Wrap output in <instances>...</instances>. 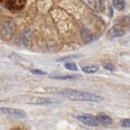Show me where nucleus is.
I'll return each mask as SVG.
<instances>
[{"label":"nucleus","mask_w":130,"mask_h":130,"mask_svg":"<svg viewBox=\"0 0 130 130\" xmlns=\"http://www.w3.org/2000/svg\"><path fill=\"white\" fill-rule=\"evenodd\" d=\"M109 35L115 38V37H120V36H123L124 35V30L122 28H120L119 26H113L110 29V32Z\"/></svg>","instance_id":"nucleus-9"},{"label":"nucleus","mask_w":130,"mask_h":130,"mask_svg":"<svg viewBox=\"0 0 130 130\" xmlns=\"http://www.w3.org/2000/svg\"><path fill=\"white\" fill-rule=\"evenodd\" d=\"M49 77L53 78V79H62V80H64V79H75V78L79 77V75L76 76V75H59V74H50L49 75Z\"/></svg>","instance_id":"nucleus-11"},{"label":"nucleus","mask_w":130,"mask_h":130,"mask_svg":"<svg viewBox=\"0 0 130 130\" xmlns=\"http://www.w3.org/2000/svg\"><path fill=\"white\" fill-rule=\"evenodd\" d=\"M80 35H81V38L84 41V43H90L92 40H93V34L91 33V31L87 28H82L81 31H80Z\"/></svg>","instance_id":"nucleus-8"},{"label":"nucleus","mask_w":130,"mask_h":130,"mask_svg":"<svg viewBox=\"0 0 130 130\" xmlns=\"http://www.w3.org/2000/svg\"><path fill=\"white\" fill-rule=\"evenodd\" d=\"M82 71L86 73H95L99 71V67L98 66H85L82 68Z\"/></svg>","instance_id":"nucleus-12"},{"label":"nucleus","mask_w":130,"mask_h":130,"mask_svg":"<svg viewBox=\"0 0 130 130\" xmlns=\"http://www.w3.org/2000/svg\"><path fill=\"white\" fill-rule=\"evenodd\" d=\"M59 93L61 95H63L64 97L72 100V101H78V102H95V103H99V102H102L104 100L103 97L96 95V94L78 91V90H72V89L60 90Z\"/></svg>","instance_id":"nucleus-1"},{"label":"nucleus","mask_w":130,"mask_h":130,"mask_svg":"<svg viewBox=\"0 0 130 130\" xmlns=\"http://www.w3.org/2000/svg\"><path fill=\"white\" fill-rule=\"evenodd\" d=\"M30 72H31L32 74H35V75H45L46 74L45 72H42V71H40V70H31Z\"/></svg>","instance_id":"nucleus-19"},{"label":"nucleus","mask_w":130,"mask_h":130,"mask_svg":"<svg viewBox=\"0 0 130 130\" xmlns=\"http://www.w3.org/2000/svg\"><path fill=\"white\" fill-rule=\"evenodd\" d=\"M16 29H17V25H16L15 21L13 19L6 20L1 27V30H0L2 39L5 41L10 40L14 36V34L16 32Z\"/></svg>","instance_id":"nucleus-2"},{"label":"nucleus","mask_w":130,"mask_h":130,"mask_svg":"<svg viewBox=\"0 0 130 130\" xmlns=\"http://www.w3.org/2000/svg\"><path fill=\"white\" fill-rule=\"evenodd\" d=\"M103 67H104L105 70H108V71H111V72H113L116 69H115V66L112 65L110 62H105L103 63Z\"/></svg>","instance_id":"nucleus-16"},{"label":"nucleus","mask_w":130,"mask_h":130,"mask_svg":"<svg viewBox=\"0 0 130 130\" xmlns=\"http://www.w3.org/2000/svg\"><path fill=\"white\" fill-rule=\"evenodd\" d=\"M29 34H30V31L27 30L26 33H25V36H24V39H23V42L26 46H27L29 44Z\"/></svg>","instance_id":"nucleus-17"},{"label":"nucleus","mask_w":130,"mask_h":130,"mask_svg":"<svg viewBox=\"0 0 130 130\" xmlns=\"http://www.w3.org/2000/svg\"><path fill=\"white\" fill-rule=\"evenodd\" d=\"M89 8L96 11H103L105 9V3L103 0H83Z\"/></svg>","instance_id":"nucleus-5"},{"label":"nucleus","mask_w":130,"mask_h":130,"mask_svg":"<svg viewBox=\"0 0 130 130\" xmlns=\"http://www.w3.org/2000/svg\"><path fill=\"white\" fill-rule=\"evenodd\" d=\"M65 68L67 69V70H69V71H72V72L77 71V69H78L76 64H74V63H66Z\"/></svg>","instance_id":"nucleus-15"},{"label":"nucleus","mask_w":130,"mask_h":130,"mask_svg":"<svg viewBox=\"0 0 130 130\" xmlns=\"http://www.w3.org/2000/svg\"><path fill=\"white\" fill-rule=\"evenodd\" d=\"M36 102H34L35 104H40V105H51V104H57L58 102L56 100H52V99H36Z\"/></svg>","instance_id":"nucleus-13"},{"label":"nucleus","mask_w":130,"mask_h":130,"mask_svg":"<svg viewBox=\"0 0 130 130\" xmlns=\"http://www.w3.org/2000/svg\"><path fill=\"white\" fill-rule=\"evenodd\" d=\"M113 8L117 11H122L125 8V1L124 0H112Z\"/></svg>","instance_id":"nucleus-10"},{"label":"nucleus","mask_w":130,"mask_h":130,"mask_svg":"<svg viewBox=\"0 0 130 130\" xmlns=\"http://www.w3.org/2000/svg\"><path fill=\"white\" fill-rule=\"evenodd\" d=\"M96 118H97L98 123L103 126H109L112 123V119L109 116H106V115H99Z\"/></svg>","instance_id":"nucleus-7"},{"label":"nucleus","mask_w":130,"mask_h":130,"mask_svg":"<svg viewBox=\"0 0 130 130\" xmlns=\"http://www.w3.org/2000/svg\"><path fill=\"white\" fill-rule=\"evenodd\" d=\"M81 56L79 55H71V56H66L63 58H60L57 60V62H69V61H72V60H75V59L80 58Z\"/></svg>","instance_id":"nucleus-14"},{"label":"nucleus","mask_w":130,"mask_h":130,"mask_svg":"<svg viewBox=\"0 0 130 130\" xmlns=\"http://www.w3.org/2000/svg\"><path fill=\"white\" fill-rule=\"evenodd\" d=\"M77 119L80 122H82V123L87 125V126H98L99 125L97 121V118L95 117H93V116H91V115L85 113V115L78 116Z\"/></svg>","instance_id":"nucleus-4"},{"label":"nucleus","mask_w":130,"mask_h":130,"mask_svg":"<svg viewBox=\"0 0 130 130\" xmlns=\"http://www.w3.org/2000/svg\"><path fill=\"white\" fill-rule=\"evenodd\" d=\"M26 0H9L7 3V7L10 10H22L24 7L26 6Z\"/></svg>","instance_id":"nucleus-6"},{"label":"nucleus","mask_w":130,"mask_h":130,"mask_svg":"<svg viewBox=\"0 0 130 130\" xmlns=\"http://www.w3.org/2000/svg\"><path fill=\"white\" fill-rule=\"evenodd\" d=\"M0 115H5L8 117H16V118H26L27 117L25 111L19 110V109H13V108H1Z\"/></svg>","instance_id":"nucleus-3"},{"label":"nucleus","mask_w":130,"mask_h":130,"mask_svg":"<svg viewBox=\"0 0 130 130\" xmlns=\"http://www.w3.org/2000/svg\"><path fill=\"white\" fill-rule=\"evenodd\" d=\"M120 126H122V127H126V128H129L130 126V120L128 118H125L123 120H121L120 121Z\"/></svg>","instance_id":"nucleus-18"}]
</instances>
